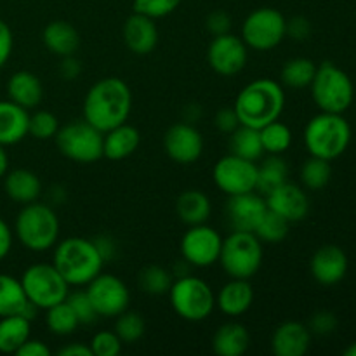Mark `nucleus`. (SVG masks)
<instances>
[{
  "mask_svg": "<svg viewBox=\"0 0 356 356\" xmlns=\"http://www.w3.org/2000/svg\"><path fill=\"white\" fill-rule=\"evenodd\" d=\"M132 110L131 87L118 76H104L87 90L83 120L101 132L125 124Z\"/></svg>",
  "mask_w": 356,
  "mask_h": 356,
  "instance_id": "nucleus-1",
  "label": "nucleus"
},
{
  "mask_svg": "<svg viewBox=\"0 0 356 356\" xmlns=\"http://www.w3.org/2000/svg\"><path fill=\"white\" fill-rule=\"evenodd\" d=\"M285 108V90L271 79H256L247 83L236 96L233 110L240 125L261 129L278 120Z\"/></svg>",
  "mask_w": 356,
  "mask_h": 356,
  "instance_id": "nucleus-2",
  "label": "nucleus"
},
{
  "mask_svg": "<svg viewBox=\"0 0 356 356\" xmlns=\"http://www.w3.org/2000/svg\"><path fill=\"white\" fill-rule=\"evenodd\" d=\"M52 264L70 287H82L103 271L104 257L94 240L70 236L56 243Z\"/></svg>",
  "mask_w": 356,
  "mask_h": 356,
  "instance_id": "nucleus-3",
  "label": "nucleus"
},
{
  "mask_svg": "<svg viewBox=\"0 0 356 356\" xmlns=\"http://www.w3.org/2000/svg\"><path fill=\"white\" fill-rule=\"evenodd\" d=\"M351 143V125L343 113L320 111L305 129V145L312 156L323 160L339 159Z\"/></svg>",
  "mask_w": 356,
  "mask_h": 356,
  "instance_id": "nucleus-4",
  "label": "nucleus"
},
{
  "mask_svg": "<svg viewBox=\"0 0 356 356\" xmlns=\"http://www.w3.org/2000/svg\"><path fill=\"white\" fill-rule=\"evenodd\" d=\"M14 233L24 249L31 252H45L58 243L59 219L54 209L47 204L23 205L14 222Z\"/></svg>",
  "mask_w": 356,
  "mask_h": 356,
  "instance_id": "nucleus-5",
  "label": "nucleus"
},
{
  "mask_svg": "<svg viewBox=\"0 0 356 356\" xmlns=\"http://www.w3.org/2000/svg\"><path fill=\"white\" fill-rule=\"evenodd\" d=\"M167 294L174 313L186 322H202L216 308V296L211 285L193 275H181L172 282Z\"/></svg>",
  "mask_w": 356,
  "mask_h": 356,
  "instance_id": "nucleus-6",
  "label": "nucleus"
},
{
  "mask_svg": "<svg viewBox=\"0 0 356 356\" xmlns=\"http://www.w3.org/2000/svg\"><path fill=\"white\" fill-rule=\"evenodd\" d=\"M263 254V242L252 232L233 229L226 238H222L219 263L229 278L249 280L259 271Z\"/></svg>",
  "mask_w": 356,
  "mask_h": 356,
  "instance_id": "nucleus-7",
  "label": "nucleus"
},
{
  "mask_svg": "<svg viewBox=\"0 0 356 356\" xmlns=\"http://www.w3.org/2000/svg\"><path fill=\"white\" fill-rule=\"evenodd\" d=\"M312 96L320 111L344 113L353 104L355 86L350 75L334 63H322L316 66L312 82Z\"/></svg>",
  "mask_w": 356,
  "mask_h": 356,
  "instance_id": "nucleus-8",
  "label": "nucleus"
},
{
  "mask_svg": "<svg viewBox=\"0 0 356 356\" xmlns=\"http://www.w3.org/2000/svg\"><path fill=\"white\" fill-rule=\"evenodd\" d=\"M19 282L28 301L38 309L51 308L65 301L70 294V285L52 263L31 264L23 271Z\"/></svg>",
  "mask_w": 356,
  "mask_h": 356,
  "instance_id": "nucleus-9",
  "label": "nucleus"
},
{
  "mask_svg": "<svg viewBox=\"0 0 356 356\" xmlns=\"http://www.w3.org/2000/svg\"><path fill=\"white\" fill-rule=\"evenodd\" d=\"M63 156L76 163H92L103 159V132L87 120H73L59 127L54 136Z\"/></svg>",
  "mask_w": 356,
  "mask_h": 356,
  "instance_id": "nucleus-10",
  "label": "nucleus"
},
{
  "mask_svg": "<svg viewBox=\"0 0 356 356\" xmlns=\"http://www.w3.org/2000/svg\"><path fill=\"white\" fill-rule=\"evenodd\" d=\"M240 37L249 49L270 51L287 37V19L273 7H261L245 17Z\"/></svg>",
  "mask_w": 356,
  "mask_h": 356,
  "instance_id": "nucleus-11",
  "label": "nucleus"
},
{
  "mask_svg": "<svg viewBox=\"0 0 356 356\" xmlns=\"http://www.w3.org/2000/svg\"><path fill=\"white\" fill-rule=\"evenodd\" d=\"M212 179L228 197L250 193L257 190V163L229 153L216 162Z\"/></svg>",
  "mask_w": 356,
  "mask_h": 356,
  "instance_id": "nucleus-12",
  "label": "nucleus"
},
{
  "mask_svg": "<svg viewBox=\"0 0 356 356\" xmlns=\"http://www.w3.org/2000/svg\"><path fill=\"white\" fill-rule=\"evenodd\" d=\"M86 292L97 316H103V318H117L129 308V302H131V292L125 282L103 271L87 284Z\"/></svg>",
  "mask_w": 356,
  "mask_h": 356,
  "instance_id": "nucleus-13",
  "label": "nucleus"
},
{
  "mask_svg": "<svg viewBox=\"0 0 356 356\" xmlns=\"http://www.w3.org/2000/svg\"><path fill=\"white\" fill-rule=\"evenodd\" d=\"M222 236L218 229L204 225L188 226V232L181 238V256L195 268H209L219 261Z\"/></svg>",
  "mask_w": 356,
  "mask_h": 356,
  "instance_id": "nucleus-14",
  "label": "nucleus"
},
{
  "mask_svg": "<svg viewBox=\"0 0 356 356\" xmlns=\"http://www.w3.org/2000/svg\"><path fill=\"white\" fill-rule=\"evenodd\" d=\"M249 59V47L242 37H236L232 31L212 38L207 51V61L218 75L232 76L242 72Z\"/></svg>",
  "mask_w": 356,
  "mask_h": 356,
  "instance_id": "nucleus-15",
  "label": "nucleus"
},
{
  "mask_svg": "<svg viewBox=\"0 0 356 356\" xmlns=\"http://www.w3.org/2000/svg\"><path fill=\"white\" fill-rule=\"evenodd\" d=\"M163 148L170 160L181 165H190L197 162L204 153V138L193 124L179 122L165 132Z\"/></svg>",
  "mask_w": 356,
  "mask_h": 356,
  "instance_id": "nucleus-16",
  "label": "nucleus"
},
{
  "mask_svg": "<svg viewBox=\"0 0 356 356\" xmlns=\"http://www.w3.org/2000/svg\"><path fill=\"white\" fill-rule=\"evenodd\" d=\"M264 197H266L264 200H266L268 209L277 212L289 222L302 221L309 212V200L306 191L298 184L289 183V181L271 190Z\"/></svg>",
  "mask_w": 356,
  "mask_h": 356,
  "instance_id": "nucleus-17",
  "label": "nucleus"
},
{
  "mask_svg": "<svg viewBox=\"0 0 356 356\" xmlns=\"http://www.w3.org/2000/svg\"><path fill=\"white\" fill-rule=\"evenodd\" d=\"M268 211V205L261 195L256 191L242 195H233L229 197L228 204H226V218H228V225L235 232H252L259 221L263 219L264 212Z\"/></svg>",
  "mask_w": 356,
  "mask_h": 356,
  "instance_id": "nucleus-18",
  "label": "nucleus"
},
{
  "mask_svg": "<svg viewBox=\"0 0 356 356\" xmlns=\"http://www.w3.org/2000/svg\"><path fill=\"white\" fill-rule=\"evenodd\" d=\"M309 271L320 285L330 287L339 284L348 273L346 252L337 245L320 247L309 261Z\"/></svg>",
  "mask_w": 356,
  "mask_h": 356,
  "instance_id": "nucleus-19",
  "label": "nucleus"
},
{
  "mask_svg": "<svg viewBox=\"0 0 356 356\" xmlns=\"http://www.w3.org/2000/svg\"><path fill=\"white\" fill-rule=\"evenodd\" d=\"M124 42L131 52L138 56H146L155 51L159 44V28L153 17L134 13L124 23Z\"/></svg>",
  "mask_w": 356,
  "mask_h": 356,
  "instance_id": "nucleus-20",
  "label": "nucleus"
},
{
  "mask_svg": "<svg viewBox=\"0 0 356 356\" xmlns=\"http://www.w3.org/2000/svg\"><path fill=\"white\" fill-rule=\"evenodd\" d=\"M312 344V332L301 322L280 323L271 336V351L277 356H302Z\"/></svg>",
  "mask_w": 356,
  "mask_h": 356,
  "instance_id": "nucleus-21",
  "label": "nucleus"
},
{
  "mask_svg": "<svg viewBox=\"0 0 356 356\" xmlns=\"http://www.w3.org/2000/svg\"><path fill=\"white\" fill-rule=\"evenodd\" d=\"M38 308L28 301L23 285L17 278L0 273V318L9 315H23L24 318L33 320Z\"/></svg>",
  "mask_w": 356,
  "mask_h": 356,
  "instance_id": "nucleus-22",
  "label": "nucleus"
},
{
  "mask_svg": "<svg viewBox=\"0 0 356 356\" xmlns=\"http://www.w3.org/2000/svg\"><path fill=\"white\" fill-rule=\"evenodd\" d=\"M252 302L254 289L249 284V280H243V278H232L228 284L222 285L218 298H216V305L219 306V309L232 318L245 315Z\"/></svg>",
  "mask_w": 356,
  "mask_h": 356,
  "instance_id": "nucleus-23",
  "label": "nucleus"
},
{
  "mask_svg": "<svg viewBox=\"0 0 356 356\" xmlns=\"http://www.w3.org/2000/svg\"><path fill=\"white\" fill-rule=\"evenodd\" d=\"M30 113L10 99L0 101V145L13 146L28 136Z\"/></svg>",
  "mask_w": 356,
  "mask_h": 356,
  "instance_id": "nucleus-24",
  "label": "nucleus"
},
{
  "mask_svg": "<svg viewBox=\"0 0 356 356\" xmlns=\"http://www.w3.org/2000/svg\"><path fill=\"white\" fill-rule=\"evenodd\" d=\"M42 40H44V45L47 47V51L59 56V58L75 56V52L80 47V33L72 23L63 19L51 21L44 28Z\"/></svg>",
  "mask_w": 356,
  "mask_h": 356,
  "instance_id": "nucleus-25",
  "label": "nucleus"
},
{
  "mask_svg": "<svg viewBox=\"0 0 356 356\" xmlns=\"http://www.w3.org/2000/svg\"><path fill=\"white\" fill-rule=\"evenodd\" d=\"M7 96L13 103L19 104L24 110H31L42 103L44 87L35 73L21 70V72L10 75L9 82H7Z\"/></svg>",
  "mask_w": 356,
  "mask_h": 356,
  "instance_id": "nucleus-26",
  "label": "nucleus"
},
{
  "mask_svg": "<svg viewBox=\"0 0 356 356\" xmlns=\"http://www.w3.org/2000/svg\"><path fill=\"white\" fill-rule=\"evenodd\" d=\"M3 190L7 197L21 205L37 202L42 193V183L33 170L14 169L3 176Z\"/></svg>",
  "mask_w": 356,
  "mask_h": 356,
  "instance_id": "nucleus-27",
  "label": "nucleus"
},
{
  "mask_svg": "<svg viewBox=\"0 0 356 356\" xmlns=\"http://www.w3.org/2000/svg\"><path fill=\"white\" fill-rule=\"evenodd\" d=\"M141 134L136 127L125 124L103 132V156L108 160H124L138 149Z\"/></svg>",
  "mask_w": 356,
  "mask_h": 356,
  "instance_id": "nucleus-28",
  "label": "nucleus"
},
{
  "mask_svg": "<svg viewBox=\"0 0 356 356\" xmlns=\"http://www.w3.org/2000/svg\"><path fill=\"white\" fill-rule=\"evenodd\" d=\"M249 346V330L238 322L222 323L212 337V351L219 356H242Z\"/></svg>",
  "mask_w": 356,
  "mask_h": 356,
  "instance_id": "nucleus-29",
  "label": "nucleus"
},
{
  "mask_svg": "<svg viewBox=\"0 0 356 356\" xmlns=\"http://www.w3.org/2000/svg\"><path fill=\"white\" fill-rule=\"evenodd\" d=\"M176 212L186 226L204 225L211 218V198L200 190H186L177 197Z\"/></svg>",
  "mask_w": 356,
  "mask_h": 356,
  "instance_id": "nucleus-30",
  "label": "nucleus"
},
{
  "mask_svg": "<svg viewBox=\"0 0 356 356\" xmlns=\"http://www.w3.org/2000/svg\"><path fill=\"white\" fill-rule=\"evenodd\" d=\"M31 320L23 315H9L0 318V353H14L30 339Z\"/></svg>",
  "mask_w": 356,
  "mask_h": 356,
  "instance_id": "nucleus-31",
  "label": "nucleus"
},
{
  "mask_svg": "<svg viewBox=\"0 0 356 356\" xmlns=\"http://www.w3.org/2000/svg\"><path fill=\"white\" fill-rule=\"evenodd\" d=\"M229 153H233L236 156H242V159L252 160V162H257L264 153L263 145H261L259 129L238 125L229 134Z\"/></svg>",
  "mask_w": 356,
  "mask_h": 356,
  "instance_id": "nucleus-32",
  "label": "nucleus"
},
{
  "mask_svg": "<svg viewBox=\"0 0 356 356\" xmlns=\"http://www.w3.org/2000/svg\"><path fill=\"white\" fill-rule=\"evenodd\" d=\"M289 167L280 155H270L257 165V190L268 195L271 190L287 181Z\"/></svg>",
  "mask_w": 356,
  "mask_h": 356,
  "instance_id": "nucleus-33",
  "label": "nucleus"
},
{
  "mask_svg": "<svg viewBox=\"0 0 356 356\" xmlns=\"http://www.w3.org/2000/svg\"><path fill=\"white\" fill-rule=\"evenodd\" d=\"M79 318H76V315L73 313L72 306L66 302V299L45 309V327H47L49 332L54 334V336H72V334L79 329Z\"/></svg>",
  "mask_w": 356,
  "mask_h": 356,
  "instance_id": "nucleus-34",
  "label": "nucleus"
},
{
  "mask_svg": "<svg viewBox=\"0 0 356 356\" xmlns=\"http://www.w3.org/2000/svg\"><path fill=\"white\" fill-rule=\"evenodd\" d=\"M316 65L308 58H294L289 59L280 72L282 83L292 89H302V87L312 86L315 79Z\"/></svg>",
  "mask_w": 356,
  "mask_h": 356,
  "instance_id": "nucleus-35",
  "label": "nucleus"
},
{
  "mask_svg": "<svg viewBox=\"0 0 356 356\" xmlns=\"http://www.w3.org/2000/svg\"><path fill=\"white\" fill-rule=\"evenodd\" d=\"M261 145L268 155H282L292 145V131L284 122L273 120L259 129Z\"/></svg>",
  "mask_w": 356,
  "mask_h": 356,
  "instance_id": "nucleus-36",
  "label": "nucleus"
},
{
  "mask_svg": "<svg viewBox=\"0 0 356 356\" xmlns=\"http://www.w3.org/2000/svg\"><path fill=\"white\" fill-rule=\"evenodd\" d=\"M332 177V167L329 160L309 156L301 167V181L308 190L318 191L323 190L330 183Z\"/></svg>",
  "mask_w": 356,
  "mask_h": 356,
  "instance_id": "nucleus-37",
  "label": "nucleus"
},
{
  "mask_svg": "<svg viewBox=\"0 0 356 356\" xmlns=\"http://www.w3.org/2000/svg\"><path fill=\"white\" fill-rule=\"evenodd\" d=\"M289 226H291V222L285 221V219L282 218V216H278L277 212L268 209V211L264 212L263 219L259 221V225L254 229V235L264 243H278L282 242V240L287 238Z\"/></svg>",
  "mask_w": 356,
  "mask_h": 356,
  "instance_id": "nucleus-38",
  "label": "nucleus"
},
{
  "mask_svg": "<svg viewBox=\"0 0 356 356\" xmlns=\"http://www.w3.org/2000/svg\"><path fill=\"white\" fill-rule=\"evenodd\" d=\"M138 282L141 291L146 292V294L162 296L169 292L174 280L165 268L156 266V264H149V266L143 268L141 273H139Z\"/></svg>",
  "mask_w": 356,
  "mask_h": 356,
  "instance_id": "nucleus-39",
  "label": "nucleus"
},
{
  "mask_svg": "<svg viewBox=\"0 0 356 356\" xmlns=\"http://www.w3.org/2000/svg\"><path fill=\"white\" fill-rule=\"evenodd\" d=\"M146 332V322L138 312H129L125 309L124 313L117 316L115 322V334L120 337L122 343H138Z\"/></svg>",
  "mask_w": 356,
  "mask_h": 356,
  "instance_id": "nucleus-40",
  "label": "nucleus"
},
{
  "mask_svg": "<svg viewBox=\"0 0 356 356\" xmlns=\"http://www.w3.org/2000/svg\"><path fill=\"white\" fill-rule=\"evenodd\" d=\"M59 131V120L54 113L51 111H35L30 115L28 120V136L38 139V141H47L52 139Z\"/></svg>",
  "mask_w": 356,
  "mask_h": 356,
  "instance_id": "nucleus-41",
  "label": "nucleus"
},
{
  "mask_svg": "<svg viewBox=\"0 0 356 356\" xmlns=\"http://www.w3.org/2000/svg\"><path fill=\"white\" fill-rule=\"evenodd\" d=\"M66 302L72 306L73 313H75L76 318H79L80 325H89V323L96 322V320L99 318L86 291H76L68 294Z\"/></svg>",
  "mask_w": 356,
  "mask_h": 356,
  "instance_id": "nucleus-42",
  "label": "nucleus"
},
{
  "mask_svg": "<svg viewBox=\"0 0 356 356\" xmlns=\"http://www.w3.org/2000/svg\"><path fill=\"white\" fill-rule=\"evenodd\" d=\"M181 0H134V13L145 14V16L160 19L179 7Z\"/></svg>",
  "mask_w": 356,
  "mask_h": 356,
  "instance_id": "nucleus-43",
  "label": "nucleus"
},
{
  "mask_svg": "<svg viewBox=\"0 0 356 356\" xmlns=\"http://www.w3.org/2000/svg\"><path fill=\"white\" fill-rule=\"evenodd\" d=\"M89 346L92 350V356H117L122 351V341L115 330H101L94 334Z\"/></svg>",
  "mask_w": 356,
  "mask_h": 356,
  "instance_id": "nucleus-44",
  "label": "nucleus"
},
{
  "mask_svg": "<svg viewBox=\"0 0 356 356\" xmlns=\"http://www.w3.org/2000/svg\"><path fill=\"white\" fill-rule=\"evenodd\" d=\"M309 332L318 336H329L337 329V318L332 312H318L309 320Z\"/></svg>",
  "mask_w": 356,
  "mask_h": 356,
  "instance_id": "nucleus-45",
  "label": "nucleus"
},
{
  "mask_svg": "<svg viewBox=\"0 0 356 356\" xmlns=\"http://www.w3.org/2000/svg\"><path fill=\"white\" fill-rule=\"evenodd\" d=\"M205 24H207V30L214 37H218V35L229 33V30H232V17L225 10H214V13H211L207 16Z\"/></svg>",
  "mask_w": 356,
  "mask_h": 356,
  "instance_id": "nucleus-46",
  "label": "nucleus"
},
{
  "mask_svg": "<svg viewBox=\"0 0 356 356\" xmlns=\"http://www.w3.org/2000/svg\"><path fill=\"white\" fill-rule=\"evenodd\" d=\"M214 125H216V129H219V131L229 136L236 127H238L240 120H238V117H236V113L233 108H222V110H219L218 113H216Z\"/></svg>",
  "mask_w": 356,
  "mask_h": 356,
  "instance_id": "nucleus-47",
  "label": "nucleus"
},
{
  "mask_svg": "<svg viewBox=\"0 0 356 356\" xmlns=\"http://www.w3.org/2000/svg\"><path fill=\"white\" fill-rule=\"evenodd\" d=\"M14 47V37L13 30L6 21L0 19V68L9 61L10 54H13Z\"/></svg>",
  "mask_w": 356,
  "mask_h": 356,
  "instance_id": "nucleus-48",
  "label": "nucleus"
},
{
  "mask_svg": "<svg viewBox=\"0 0 356 356\" xmlns=\"http://www.w3.org/2000/svg\"><path fill=\"white\" fill-rule=\"evenodd\" d=\"M312 33V23L302 16H294L287 21V35L294 40H306Z\"/></svg>",
  "mask_w": 356,
  "mask_h": 356,
  "instance_id": "nucleus-49",
  "label": "nucleus"
},
{
  "mask_svg": "<svg viewBox=\"0 0 356 356\" xmlns=\"http://www.w3.org/2000/svg\"><path fill=\"white\" fill-rule=\"evenodd\" d=\"M17 356H49L51 355V348L45 343L38 339H28L19 350L16 351Z\"/></svg>",
  "mask_w": 356,
  "mask_h": 356,
  "instance_id": "nucleus-50",
  "label": "nucleus"
},
{
  "mask_svg": "<svg viewBox=\"0 0 356 356\" xmlns=\"http://www.w3.org/2000/svg\"><path fill=\"white\" fill-rule=\"evenodd\" d=\"M80 72H82V65H80V61H76L75 56H66V58H63L61 65H59V73H61L63 79L75 80L80 75Z\"/></svg>",
  "mask_w": 356,
  "mask_h": 356,
  "instance_id": "nucleus-51",
  "label": "nucleus"
},
{
  "mask_svg": "<svg viewBox=\"0 0 356 356\" xmlns=\"http://www.w3.org/2000/svg\"><path fill=\"white\" fill-rule=\"evenodd\" d=\"M13 249V232L9 225L0 218V261L6 259Z\"/></svg>",
  "mask_w": 356,
  "mask_h": 356,
  "instance_id": "nucleus-52",
  "label": "nucleus"
},
{
  "mask_svg": "<svg viewBox=\"0 0 356 356\" xmlns=\"http://www.w3.org/2000/svg\"><path fill=\"white\" fill-rule=\"evenodd\" d=\"M59 356H92V350L90 346H86V344L80 343H72L68 346H63L61 350L58 351Z\"/></svg>",
  "mask_w": 356,
  "mask_h": 356,
  "instance_id": "nucleus-53",
  "label": "nucleus"
},
{
  "mask_svg": "<svg viewBox=\"0 0 356 356\" xmlns=\"http://www.w3.org/2000/svg\"><path fill=\"white\" fill-rule=\"evenodd\" d=\"M7 170H9V156H7L6 146L0 145V177L6 176Z\"/></svg>",
  "mask_w": 356,
  "mask_h": 356,
  "instance_id": "nucleus-54",
  "label": "nucleus"
},
{
  "mask_svg": "<svg viewBox=\"0 0 356 356\" xmlns=\"http://www.w3.org/2000/svg\"><path fill=\"white\" fill-rule=\"evenodd\" d=\"M344 356H356V343L350 344V346L344 350Z\"/></svg>",
  "mask_w": 356,
  "mask_h": 356,
  "instance_id": "nucleus-55",
  "label": "nucleus"
}]
</instances>
